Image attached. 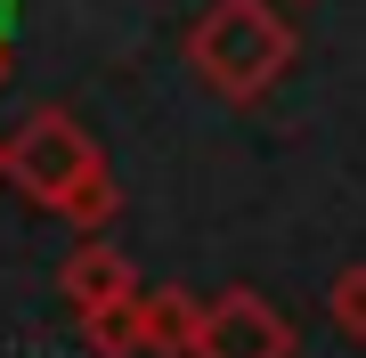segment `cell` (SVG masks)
I'll return each mask as SVG.
<instances>
[{
	"instance_id": "8",
	"label": "cell",
	"mask_w": 366,
	"mask_h": 358,
	"mask_svg": "<svg viewBox=\"0 0 366 358\" xmlns=\"http://www.w3.org/2000/svg\"><path fill=\"white\" fill-rule=\"evenodd\" d=\"M9 25H16V0H0V41H9Z\"/></svg>"
},
{
	"instance_id": "10",
	"label": "cell",
	"mask_w": 366,
	"mask_h": 358,
	"mask_svg": "<svg viewBox=\"0 0 366 358\" xmlns=\"http://www.w3.org/2000/svg\"><path fill=\"white\" fill-rule=\"evenodd\" d=\"M0 171H9V146H0Z\"/></svg>"
},
{
	"instance_id": "6",
	"label": "cell",
	"mask_w": 366,
	"mask_h": 358,
	"mask_svg": "<svg viewBox=\"0 0 366 358\" xmlns=\"http://www.w3.org/2000/svg\"><path fill=\"white\" fill-rule=\"evenodd\" d=\"M81 342H90L98 358H147L139 350V302L131 309H106V318H81Z\"/></svg>"
},
{
	"instance_id": "1",
	"label": "cell",
	"mask_w": 366,
	"mask_h": 358,
	"mask_svg": "<svg viewBox=\"0 0 366 358\" xmlns=\"http://www.w3.org/2000/svg\"><path fill=\"white\" fill-rule=\"evenodd\" d=\"M9 179L25 187L41 212H57L66 228H106L114 204H122L114 163L98 155V139L81 131L66 106H41V114L16 122V139H9Z\"/></svg>"
},
{
	"instance_id": "2",
	"label": "cell",
	"mask_w": 366,
	"mask_h": 358,
	"mask_svg": "<svg viewBox=\"0 0 366 358\" xmlns=\"http://www.w3.org/2000/svg\"><path fill=\"white\" fill-rule=\"evenodd\" d=\"M293 16L277 9V0H212L196 16V33H187V66L212 98H228V106H252V98H269L277 81L293 66Z\"/></svg>"
},
{
	"instance_id": "7",
	"label": "cell",
	"mask_w": 366,
	"mask_h": 358,
	"mask_svg": "<svg viewBox=\"0 0 366 358\" xmlns=\"http://www.w3.org/2000/svg\"><path fill=\"white\" fill-rule=\"evenodd\" d=\"M326 318L350 334V342H366V261H350V269L326 285Z\"/></svg>"
},
{
	"instance_id": "9",
	"label": "cell",
	"mask_w": 366,
	"mask_h": 358,
	"mask_svg": "<svg viewBox=\"0 0 366 358\" xmlns=\"http://www.w3.org/2000/svg\"><path fill=\"white\" fill-rule=\"evenodd\" d=\"M0 81H9V41H0Z\"/></svg>"
},
{
	"instance_id": "5",
	"label": "cell",
	"mask_w": 366,
	"mask_h": 358,
	"mask_svg": "<svg viewBox=\"0 0 366 358\" xmlns=\"http://www.w3.org/2000/svg\"><path fill=\"white\" fill-rule=\"evenodd\" d=\"M196 342H204V302L196 293H179V285L139 293V350L147 358H196Z\"/></svg>"
},
{
	"instance_id": "4",
	"label": "cell",
	"mask_w": 366,
	"mask_h": 358,
	"mask_svg": "<svg viewBox=\"0 0 366 358\" xmlns=\"http://www.w3.org/2000/svg\"><path fill=\"white\" fill-rule=\"evenodd\" d=\"M57 293H66L74 318H106V309H131L147 285H139V269H131V252H122V244L81 237V244L66 252V269H57Z\"/></svg>"
},
{
	"instance_id": "3",
	"label": "cell",
	"mask_w": 366,
	"mask_h": 358,
	"mask_svg": "<svg viewBox=\"0 0 366 358\" xmlns=\"http://www.w3.org/2000/svg\"><path fill=\"white\" fill-rule=\"evenodd\" d=\"M196 358H293V318L261 302L252 285H228L204 302V342Z\"/></svg>"
}]
</instances>
